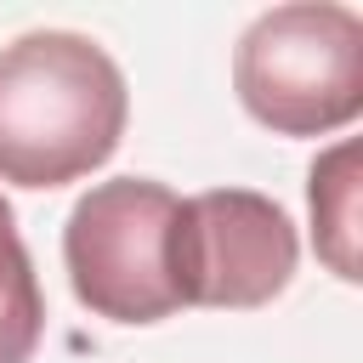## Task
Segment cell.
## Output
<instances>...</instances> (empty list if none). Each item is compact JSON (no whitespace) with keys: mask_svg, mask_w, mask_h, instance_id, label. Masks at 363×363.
Returning a JSON list of instances; mask_svg holds the SVG:
<instances>
[{"mask_svg":"<svg viewBox=\"0 0 363 363\" xmlns=\"http://www.w3.org/2000/svg\"><path fill=\"white\" fill-rule=\"evenodd\" d=\"M125 119V74L96 40L68 28H34L0 51V182H79L113 159Z\"/></svg>","mask_w":363,"mask_h":363,"instance_id":"6da1fadb","label":"cell"},{"mask_svg":"<svg viewBox=\"0 0 363 363\" xmlns=\"http://www.w3.org/2000/svg\"><path fill=\"white\" fill-rule=\"evenodd\" d=\"M233 85L250 119L278 136H329L363 113V17L335 0L261 11L238 51Z\"/></svg>","mask_w":363,"mask_h":363,"instance_id":"7a4b0ae2","label":"cell"},{"mask_svg":"<svg viewBox=\"0 0 363 363\" xmlns=\"http://www.w3.org/2000/svg\"><path fill=\"white\" fill-rule=\"evenodd\" d=\"M176 193L147 176L96 182L62 227V261L79 306L108 323H159L182 312L170 284Z\"/></svg>","mask_w":363,"mask_h":363,"instance_id":"3957f363","label":"cell"},{"mask_svg":"<svg viewBox=\"0 0 363 363\" xmlns=\"http://www.w3.org/2000/svg\"><path fill=\"white\" fill-rule=\"evenodd\" d=\"M301 261L295 221L255 187H210L176 199L170 221V284L182 306L250 312L289 289Z\"/></svg>","mask_w":363,"mask_h":363,"instance_id":"277c9868","label":"cell"},{"mask_svg":"<svg viewBox=\"0 0 363 363\" xmlns=\"http://www.w3.org/2000/svg\"><path fill=\"white\" fill-rule=\"evenodd\" d=\"M357 164H363V153L346 136L329 153H318L312 182H306V199H312V244L329 261V272L346 278V284L363 278V255H357V238H363V216H357L363 176H357Z\"/></svg>","mask_w":363,"mask_h":363,"instance_id":"5b68a950","label":"cell"},{"mask_svg":"<svg viewBox=\"0 0 363 363\" xmlns=\"http://www.w3.org/2000/svg\"><path fill=\"white\" fill-rule=\"evenodd\" d=\"M40 335H45V295L28 244L17 233V216L0 199V363H28Z\"/></svg>","mask_w":363,"mask_h":363,"instance_id":"8992f818","label":"cell"}]
</instances>
